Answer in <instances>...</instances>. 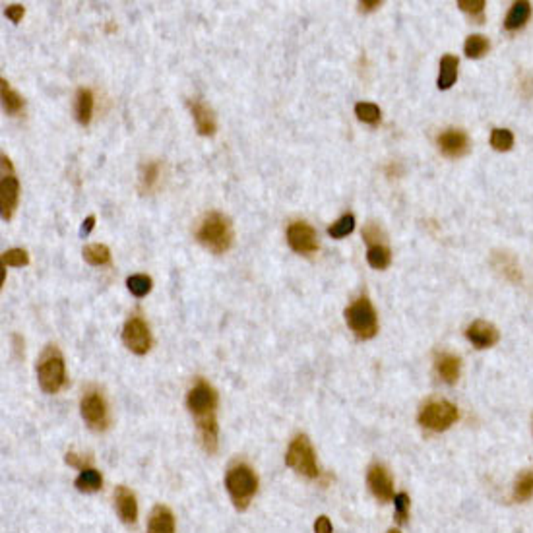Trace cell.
Listing matches in <instances>:
<instances>
[{
  "label": "cell",
  "mask_w": 533,
  "mask_h": 533,
  "mask_svg": "<svg viewBox=\"0 0 533 533\" xmlns=\"http://www.w3.org/2000/svg\"><path fill=\"white\" fill-rule=\"evenodd\" d=\"M188 411L194 415L200 441L208 454L217 452L220 426H217V392L206 380H198L186 396Z\"/></svg>",
  "instance_id": "cell-1"
},
{
  "label": "cell",
  "mask_w": 533,
  "mask_h": 533,
  "mask_svg": "<svg viewBox=\"0 0 533 533\" xmlns=\"http://www.w3.org/2000/svg\"><path fill=\"white\" fill-rule=\"evenodd\" d=\"M458 419V407L446 399H434L423 405L419 413V423L429 431L441 433L454 425Z\"/></svg>",
  "instance_id": "cell-7"
},
{
  "label": "cell",
  "mask_w": 533,
  "mask_h": 533,
  "mask_svg": "<svg viewBox=\"0 0 533 533\" xmlns=\"http://www.w3.org/2000/svg\"><path fill=\"white\" fill-rule=\"evenodd\" d=\"M394 505H396V518H398L399 524H404L407 514H409V497L405 492H398L394 497Z\"/></svg>",
  "instance_id": "cell-35"
},
{
  "label": "cell",
  "mask_w": 533,
  "mask_h": 533,
  "mask_svg": "<svg viewBox=\"0 0 533 533\" xmlns=\"http://www.w3.org/2000/svg\"><path fill=\"white\" fill-rule=\"evenodd\" d=\"M460 359L456 355H450V353H441L434 361V367H436V372L438 377L444 380L446 384H454L460 377Z\"/></svg>",
  "instance_id": "cell-18"
},
{
  "label": "cell",
  "mask_w": 533,
  "mask_h": 533,
  "mask_svg": "<svg viewBox=\"0 0 533 533\" xmlns=\"http://www.w3.org/2000/svg\"><path fill=\"white\" fill-rule=\"evenodd\" d=\"M458 78V58L452 55L442 57L441 60V72H438V87L441 90H448L456 84Z\"/></svg>",
  "instance_id": "cell-23"
},
{
  "label": "cell",
  "mask_w": 533,
  "mask_h": 533,
  "mask_svg": "<svg viewBox=\"0 0 533 533\" xmlns=\"http://www.w3.org/2000/svg\"><path fill=\"white\" fill-rule=\"evenodd\" d=\"M367 483H369L370 492L380 500V502H390L394 500V481H392L388 469L384 465H372L367 475Z\"/></svg>",
  "instance_id": "cell-12"
},
{
  "label": "cell",
  "mask_w": 533,
  "mask_h": 533,
  "mask_svg": "<svg viewBox=\"0 0 533 533\" xmlns=\"http://www.w3.org/2000/svg\"><path fill=\"white\" fill-rule=\"evenodd\" d=\"M82 254H84L85 262L92 264V266H107V264H111V250L107 249L105 244H99V242L87 244Z\"/></svg>",
  "instance_id": "cell-24"
},
{
  "label": "cell",
  "mask_w": 533,
  "mask_h": 533,
  "mask_svg": "<svg viewBox=\"0 0 533 533\" xmlns=\"http://www.w3.org/2000/svg\"><path fill=\"white\" fill-rule=\"evenodd\" d=\"M287 242L298 254H313L318 250L316 231L305 221H295L287 227Z\"/></svg>",
  "instance_id": "cell-11"
},
{
  "label": "cell",
  "mask_w": 533,
  "mask_h": 533,
  "mask_svg": "<svg viewBox=\"0 0 533 533\" xmlns=\"http://www.w3.org/2000/svg\"><path fill=\"white\" fill-rule=\"evenodd\" d=\"M128 291L132 293L134 297H146L151 291V277L144 276V274H136L126 279Z\"/></svg>",
  "instance_id": "cell-28"
},
{
  "label": "cell",
  "mask_w": 533,
  "mask_h": 533,
  "mask_svg": "<svg viewBox=\"0 0 533 533\" xmlns=\"http://www.w3.org/2000/svg\"><path fill=\"white\" fill-rule=\"evenodd\" d=\"M463 50H465V55L469 58L483 57L485 53L489 50V41L483 36H469L465 45H463Z\"/></svg>",
  "instance_id": "cell-30"
},
{
  "label": "cell",
  "mask_w": 533,
  "mask_h": 533,
  "mask_svg": "<svg viewBox=\"0 0 533 533\" xmlns=\"http://www.w3.org/2000/svg\"><path fill=\"white\" fill-rule=\"evenodd\" d=\"M66 462L70 463V465H74V468H80V471H82V469H85V468H92V465H90V460H85L84 456L74 454V452L66 454Z\"/></svg>",
  "instance_id": "cell-38"
},
{
  "label": "cell",
  "mask_w": 533,
  "mask_h": 533,
  "mask_svg": "<svg viewBox=\"0 0 533 533\" xmlns=\"http://www.w3.org/2000/svg\"><path fill=\"white\" fill-rule=\"evenodd\" d=\"M485 0H460L458 6L462 8L463 12H468L471 18H475L477 21H483V12H485Z\"/></svg>",
  "instance_id": "cell-34"
},
{
  "label": "cell",
  "mask_w": 533,
  "mask_h": 533,
  "mask_svg": "<svg viewBox=\"0 0 533 533\" xmlns=\"http://www.w3.org/2000/svg\"><path fill=\"white\" fill-rule=\"evenodd\" d=\"M148 533H175V516L171 508L157 505L149 516Z\"/></svg>",
  "instance_id": "cell-17"
},
{
  "label": "cell",
  "mask_w": 533,
  "mask_h": 533,
  "mask_svg": "<svg viewBox=\"0 0 533 533\" xmlns=\"http://www.w3.org/2000/svg\"><path fill=\"white\" fill-rule=\"evenodd\" d=\"M37 377H39L43 392L47 394H57L63 388L66 382V365L58 348L49 345L43 351L39 365H37Z\"/></svg>",
  "instance_id": "cell-4"
},
{
  "label": "cell",
  "mask_w": 533,
  "mask_h": 533,
  "mask_svg": "<svg viewBox=\"0 0 533 533\" xmlns=\"http://www.w3.org/2000/svg\"><path fill=\"white\" fill-rule=\"evenodd\" d=\"M357 119L367 124H377L380 122V109L375 103H357L355 105Z\"/></svg>",
  "instance_id": "cell-31"
},
{
  "label": "cell",
  "mask_w": 533,
  "mask_h": 533,
  "mask_svg": "<svg viewBox=\"0 0 533 533\" xmlns=\"http://www.w3.org/2000/svg\"><path fill=\"white\" fill-rule=\"evenodd\" d=\"M74 113H76V119H78L80 124H84V126L90 124V121H92V114H93L92 90H87V87H80L78 93H76Z\"/></svg>",
  "instance_id": "cell-19"
},
{
  "label": "cell",
  "mask_w": 533,
  "mask_h": 533,
  "mask_svg": "<svg viewBox=\"0 0 533 533\" xmlns=\"http://www.w3.org/2000/svg\"><path fill=\"white\" fill-rule=\"evenodd\" d=\"M438 146L446 157H462L469 151V138L462 130H446L438 136Z\"/></svg>",
  "instance_id": "cell-13"
},
{
  "label": "cell",
  "mask_w": 533,
  "mask_h": 533,
  "mask_svg": "<svg viewBox=\"0 0 533 533\" xmlns=\"http://www.w3.org/2000/svg\"><path fill=\"white\" fill-rule=\"evenodd\" d=\"M382 2L380 0H361L359 2V6H361L362 12H372V10H377Z\"/></svg>",
  "instance_id": "cell-41"
},
{
  "label": "cell",
  "mask_w": 533,
  "mask_h": 533,
  "mask_svg": "<svg viewBox=\"0 0 533 533\" xmlns=\"http://www.w3.org/2000/svg\"><path fill=\"white\" fill-rule=\"evenodd\" d=\"M188 109H190L192 119H194V124H196L198 134H202V136L215 134V117H213L210 107L204 105L202 101L192 99V101H188Z\"/></svg>",
  "instance_id": "cell-16"
},
{
  "label": "cell",
  "mask_w": 533,
  "mask_h": 533,
  "mask_svg": "<svg viewBox=\"0 0 533 533\" xmlns=\"http://www.w3.org/2000/svg\"><path fill=\"white\" fill-rule=\"evenodd\" d=\"M82 417L93 431H107L111 423L109 419V407L99 390H87L82 398Z\"/></svg>",
  "instance_id": "cell-9"
},
{
  "label": "cell",
  "mask_w": 533,
  "mask_h": 533,
  "mask_svg": "<svg viewBox=\"0 0 533 533\" xmlns=\"http://www.w3.org/2000/svg\"><path fill=\"white\" fill-rule=\"evenodd\" d=\"M122 341L132 353L136 355H146L151 349V332L146 320L140 316H132L126 320L124 330H122Z\"/></svg>",
  "instance_id": "cell-10"
},
{
  "label": "cell",
  "mask_w": 533,
  "mask_h": 533,
  "mask_svg": "<svg viewBox=\"0 0 533 533\" xmlns=\"http://www.w3.org/2000/svg\"><path fill=\"white\" fill-rule=\"evenodd\" d=\"M362 237H365V241L369 242V247L370 244H382L384 239L382 231H380V227H378L377 223H369V225L365 227V231H362Z\"/></svg>",
  "instance_id": "cell-36"
},
{
  "label": "cell",
  "mask_w": 533,
  "mask_h": 533,
  "mask_svg": "<svg viewBox=\"0 0 533 533\" xmlns=\"http://www.w3.org/2000/svg\"><path fill=\"white\" fill-rule=\"evenodd\" d=\"M20 202V181L16 177L12 161L2 156V181H0V206H2V220H12L16 208Z\"/></svg>",
  "instance_id": "cell-8"
},
{
  "label": "cell",
  "mask_w": 533,
  "mask_h": 533,
  "mask_svg": "<svg viewBox=\"0 0 533 533\" xmlns=\"http://www.w3.org/2000/svg\"><path fill=\"white\" fill-rule=\"evenodd\" d=\"M196 239H198L202 247L212 250L213 254H223L233 244V227H231V223H229L225 215L212 212L208 213L200 223L198 231H196Z\"/></svg>",
  "instance_id": "cell-2"
},
{
  "label": "cell",
  "mask_w": 533,
  "mask_h": 533,
  "mask_svg": "<svg viewBox=\"0 0 533 533\" xmlns=\"http://www.w3.org/2000/svg\"><path fill=\"white\" fill-rule=\"evenodd\" d=\"M468 340L479 349H487L490 345H495L498 341V332L497 328L489 324V322H483V320H477L471 326L468 328Z\"/></svg>",
  "instance_id": "cell-15"
},
{
  "label": "cell",
  "mask_w": 533,
  "mask_h": 533,
  "mask_svg": "<svg viewBox=\"0 0 533 533\" xmlns=\"http://www.w3.org/2000/svg\"><path fill=\"white\" fill-rule=\"evenodd\" d=\"M159 173H161V169H159L157 161H149V163L144 165L142 175H140V190H142V194L156 188L157 181H159Z\"/></svg>",
  "instance_id": "cell-26"
},
{
  "label": "cell",
  "mask_w": 533,
  "mask_h": 533,
  "mask_svg": "<svg viewBox=\"0 0 533 533\" xmlns=\"http://www.w3.org/2000/svg\"><path fill=\"white\" fill-rule=\"evenodd\" d=\"M532 497H533V471H524V473L518 477L516 487H514V498H516L518 502H524V500H529Z\"/></svg>",
  "instance_id": "cell-27"
},
{
  "label": "cell",
  "mask_w": 533,
  "mask_h": 533,
  "mask_svg": "<svg viewBox=\"0 0 533 533\" xmlns=\"http://www.w3.org/2000/svg\"><path fill=\"white\" fill-rule=\"evenodd\" d=\"M23 14H26V8L21 6V4H12V6H8L6 10H4V16H6L10 21H14V23H20Z\"/></svg>",
  "instance_id": "cell-37"
},
{
  "label": "cell",
  "mask_w": 533,
  "mask_h": 533,
  "mask_svg": "<svg viewBox=\"0 0 533 533\" xmlns=\"http://www.w3.org/2000/svg\"><path fill=\"white\" fill-rule=\"evenodd\" d=\"M285 463L291 469H295L301 475L308 479H316L320 475L318 463H316V452L313 444L308 441L306 434H298L291 441L287 454H285Z\"/></svg>",
  "instance_id": "cell-5"
},
{
  "label": "cell",
  "mask_w": 533,
  "mask_h": 533,
  "mask_svg": "<svg viewBox=\"0 0 533 533\" xmlns=\"http://www.w3.org/2000/svg\"><path fill=\"white\" fill-rule=\"evenodd\" d=\"M490 146L498 151H508L514 146V136L506 128H495L490 134Z\"/></svg>",
  "instance_id": "cell-32"
},
{
  "label": "cell",
  "mask_w": 533,
  "mask_h": 533,
  "mask_svg": "<svg viewBox=\"0 0 533 533\" xmlns=\"http://www.w3.org/2000/svg\"><path fill=\"white\" fill-rule=\"evenodd\" d=\"M114 506H117V514L124 524H136L138 518V502H136V495L126 487H117L114 490Z\"/></svg>",
  "instance_id": "cell-14"
},
{
  "label": "cell",
  "mask_w": 533,
  "mask_h": 533,
  "mask_svg": "<svg viewBox=\"0 0 533 533\" xmlns=\"http://www.w3.org/2000/svg\"><path fill=\"white\" fill-rule=\"evenodd\" d=\"M2 264H4V266H14V268L28 266L29 254L23 249H10L2 254Z\"/></svg>",
  "instance_id": "cell-33"
},
{
  "label": "cell",
  "mask_w": 533,
  "mask_h": 533,
  "mask_svg": "<svg viewBox=\"0 0 533 533\" xmlns=\"http://www.w3.org/2000/svg\"><path fill=\"white\" fill-rule=\"evenodd\" d=\"M532 16V4L529 2H514L510 8V12L506 14L505 28L508 31L519 29L522 26H526V21Z\"/></svg>",
  "instance_id": "cell-20"
},
{
  "label": "cell",
  "mask_w": 533,
  "mask_h": 533,
  "mask_svg": "<svg viewBox=\"0 0 533 533\" xmlns=\"http://www.w3.org/2000/svg\"><path fill=\"white\" fill-rule=\"evenodd\" d=\"M76 489L82 490V492H97L103 485V477L97 469L93 468H85L80 471V475L76 477Z\"/></svg>",
  "instance_id": "cell-21"
},
{
  "label": "cell",
  "mask_w": 533,
  "mask_h": 533,
  "mask_svg": "<svg viewBox=\"0 0 533 533\" xmlns=\"http://www.w3.org/2000/svg\"><path fill=\"white\" fill-rule=\"evenodd\" d=\"M225 487L237 510H247L258 490V477L247 463H235L225 475Z\"/></svg>",
  "instance_id": "cell-3"
},
{
  "label": "cell",
  "mask_w": 533,
  "mask_h": 533,
  "mask_svg": "<svg viewBox=\"0 0 533 533\" xmlns=\"http://www.w3.org/2000/svg\"><path fill=\"white\" fill-rule=\"evenodd\" d=\"M93 225H95V217H93V215L85 217V221L82 223V227H80V235H82V237H87V235L92 233Z\"/></svg>",
  "instance_id": "cell-40"
},
{
  "label": "cell",
  "mask_w": 533,
  "mask_h": 533,
  "mask_svg": "<svg viewBox=\"0 0 533 533\" xmlns=\"http://www.w3.org/2000/svg\"><path fill=\"white\" fill-rule=\"evenodd\" d=\"M0 93H2V107L8 114H18L23 109V97L10 87L6 80H0Z\"/></svg>",
  "instance_id": "cell-22"
},
{
  "label": "cell",
  "mask_w": 533,
  "mask_h": 533,
  "mask_svg": "<svg viewBox=\"0 0 533 533\" xmlns=\"http://www.w3.org/2000/svg\"><path fill=\"white\" fill-rule=\"evenodd\" d=\"M367 260L372 268H377V270H384V268H388L392 262V252L390 249L386 247V244H370L369 252H367Z\"/></svg>",
  "instance_id": "cell-25"
},
{
  "label": "cell",
  "mask_w": 533,
  "mask_h": 533,
  "mask_svg": "<svg viewBox=\"0 0 533 533\" xmlns=\"http://www.w3.org/2000/svg\"><path fill=\"white\" fill-rule=\"evenodd\" d=\"M345 320L349 328L355 332L357 338L361 340H370L378 332V316L375 306L367 297L357 298L355 303L345 308Z\"/></svg>",
  "instance_id": "cell-6"
},
{
  "label": "cell",
  "mask_w": 533,
  "mask_h": 533,
  "mask_svg": "<svg viewBox=\"0 0 533 533\" xmlns=\"http://www.w3.org/2000/svg\"><path fill=\"white\" fill-rule=\"evenodd\" d=\"M314 533H332V522L328 519V516H320L314 524Z\"/></svg>",
  "instance_id": "cell-39"
},
{
  "label": "cell",
  "mask_w": 533,
  "mask_h": 533,
  "mask_svg": "<svg viewBox=\"0 0 533 533\" xmlns=\"http://www.w3.org/2000/svg\"><path fill=\"white\" fill-rule=\"evenodd\" d=\"M353 229H355V217L348 213V215H341L335 223H332V227L328 229V235L334 239H343L349 233H353Z\"/></svg>",
  "instance_id": "cell-29"
},
{
  "label": "cell",
  "mask_w": 533,
  "mask_h": 533,
  "mask_svg": "<svg viewBox=\"0 0 533 533\" xmlns=\"http://www.w3.org/2000/svg\"><path fill=\"white\" fill-rule=\"evenodd\" d=\"M388 533H399V532H398V529H390V532H388Z\"/></svg>",
  "instance_id": "cell-42"
}]
</instances>
